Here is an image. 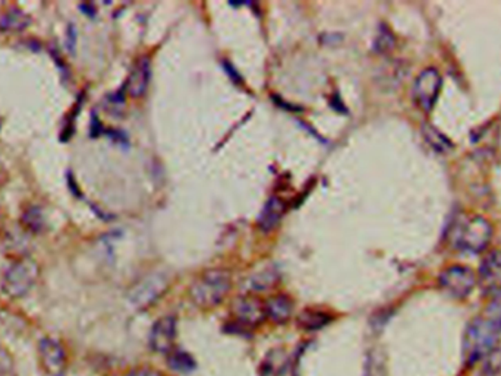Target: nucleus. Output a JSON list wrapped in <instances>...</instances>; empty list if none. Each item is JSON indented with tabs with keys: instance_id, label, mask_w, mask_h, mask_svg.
Returning <instances> with one entry per match:
<instances>
[{
	"instance_id": "obj_1",
	"label": "nucleus",
	"mask_w": 501,
	"mask_h": 376,
	"mask_svg": "<svg viewBox=\"0 0 501 376\" xmlns=\"http://www.w3.org/2000/svg\"><path fill=\"white\" fill-rule=\"evenodd\" d=\"M493 224L482 216H468L456 221L451 231V243L456 249L481 253L493 239Z\"/></svg>"
},
{
	"instance_id": "obj_2",
	"label": "nucleus",
	"mask_w": 501,
	"mask_h": 376,
	"mask_svg": "<svg viewBox=\"0 0 501 376\" xmlns=\"http://www.w3.org/2000/svg\"><path fill=\"white\" fill-rule=\"evenodd\" d=\"M500 333L484 316H476L463 334V356L469 363H476L491 356L498 348Z\"/></svg>"
},
{
	"instance_id": "obj_3",
	"label": "nucleus",
	"mask_w": 501,
	"mask_h": 376,
	"mask_svg": "<svg viewBox=\"0 0 501 376\" xmlns=\"http://www.w3.org/2000/svg\"><path fill=\"white\" fill-rule=\"evenodd\" d=\"M232 290V275L225 269H209L195 280L191 297L200 308H214L225 300Z\"/></svg>"
},
{
	"instance_id": "obj_4",
	"label": "nucleus",
	"mask_w": 501,
	"mask_h": 376,
	"mask_svg": "<svg viewBox=\"0 0 501 376\" xmlns=\"http://www.w3.org/2000/svg\"><path fill=\"white\" fill-rule=\"evenodd\" d=\"M40 267L30 258H22L10 264L2 280V290L9 297H22L37 283Z\"/></svg>"
},
{
	"instance_id": "obj_5",
	"label": "nucleus",
	"mask_w": 501,
	"mask_h": 376,
	"mask_svg": "<svg viewBox=\"0 0 501 376\" xmlns=\"http://www.w3.org/2000/svg\"><path fill=\"white\" fill-rule=\"evenodd\" d=\"M476 284L478 280L473 269L462 264L449 265L438 275L440 289L450 297L458 300L469 297Z\"/></svg>"
},
{
	"instance_id": "obj_6",
	"label": "nucleus",
	"mask_w": 501,
	"mask_h": 376,
	"mask_svg": "<svg viewBox=\"0 0 501 376\" xmlns=\"http://www.w3.org/2000/svg\"><path fill=\"white\" fill-rule=\"evenodd\" d=\"M442 88L441 74L436 67H427L419 74L413 82V101L421 110L429 113L434 109Z\"/></svg>"
},
{
	"instance_id": "obj_7",
	"label": "nucleus",
	"mask_w": 501,
	"mask_h": 376,
	"mask_svg": "<svg viewBox=\"0 0 501 376\" xmlns=\"http://www.w3.org/2000/svg\"><path fill=\"white\" fill-rule=\"evenodd\" d=\"M476 280L488 295L501 293V251H491L482 258Z\"/></svg>"
},
{
	"instance_id": "obj_8",
	"label": "nucleus",
	"mask_w": 501,
	"mask_h": 376,
	"mask_svg": "<svg viewBox=\"0 0 501 376\" xmlns=\"http://www.w3.org/2000/svg\"><path fill=\"white\" fill-rule=\"evenodd\" d=\"M176 340V320L173 316H163L150 333V347L156 353L169 355Z\"/></svg>"
},
{
	"instance_id": "obj_9",
	"label": "nucleus",
	"mask_w": 501,
	"mask_h": 376,
	"mask_svg": "<svg viewBox=\"0 0 501 376\" xmlns=\"http://www.w3.org/2000/svg\"><path fill=\"white\" fill-rule=\"evenodd\" d=\"M232 312L236 321L245 326H258L265 320L264 303L255 296H242L233 302Z\"/></svg>"
},
{
	"instance_id": "obj_10",
	"label": "nucleus",
	"mask_w": 501,
	"mask_h": 376,
	"mask_svg": "<svg viewBox=\"0 0 501 376\" xmlns=\"http://www.w3.org/2000/svg\"><path fill=\"white\" fill-rule=\"evenodd\" d=\"M44 369L52 376H63L66 368V355L63 346L52 337H45L39 346Z\"/></svg>"
},
{
	"instance_id": "obj_11",
	"label": "nucleus",
	"mask_w": 501,
	"mask_h": 376,
	"mask_svg": "<svg viewBox=\"0 0 501 376\" xmlns=\"http://www.w3.org/2000/svg\"><path fill=\"white\" fill-rule=\"evenodd\" d=\"M166 286H167V281L165 277H161V275L150 277L134 289L132 295H131V300L139 308L148 306L150 303H153L161 295V293L165 291Z\"/></svg>"
},
{
	"instance_id": "obj_12",
	"label": "nucleus",
	"mask_w": 501,
	"mask_h": 376,
	"mask_svg": "<svg viewBox=\"0 0 501 376\" xmlns=\"http://www.w3.org/2000/svg\"><path fill=\"white\" fill-rule=\"evenodd\" d=\"M150 75L151 72H150L148 59H141V61H138L125 82L123 90L127 96L132 98L143 97L148 88Z\"/></svg>"
},
{
	"instance_id": "obj_13",
	"label": "nucleus",
	"mask_w": 501,
	"mask_h": 376,
	"mask_svg": "<svg viewBox=\"0 0 501 376\" xmlns=\"http://www.w3.org/2000/svg\"><path fill=\"white\" fill-rule=\"evenodd\" d=\"M265 318L274 324H285L294 313V302L286 295H277L264 303Z\"/></svg>"
},
{
	"instance_id": "obj_14",
	"label": "nucleus",
	"mask_w": 501,
	"mask_h": 376,
	"mask_svg": "<svg viewBox=\"0 0 501 376\" xmlns=\"http://www.w3.org/2000/svg\"><path fill=\"white\" fill-rule=\"evenodd\" d=\"M285 216V204L278 198H270L258 216V229L264 233L274 230Z\"/></svg>"
},
{
	"instance_id": "obj_15",
	"label": "nucleus",
	"mask_w": 501,
	"mask_h": 376,
	"mask_svg": "<svg viewBox=\"0 0 501 376\" xmlns=\"http://www.w3.org/2000/svg\"><path fill=\"white\" fill-rule=\"evenodd\" d=\"M32 22V18L18 6H10L0 17V31L3 32H21L27 30Z\"/></svg>"
},
{
	"instance_id": "obj_16",
	"label": "nucleus",
	"mask_w": 501,
	"mask_h": 376,
	"mask_svg": "<svg viewBox=\"0 0 501 376\" xmlns=\"http://www.w3.org/2000/svg\"><path fill=\"white\" fill-rule=\"evenodd\" d=\"M330 321H331V316L327 312L316 311V309L302 311L298 318L299 326L304 328V330H307V331L321 330V328L330 324Z\"/></svg>"
},
{
	"instance_id": "obj_17",
	"label": "nucleus",
	"mask_w": 501,
	"mask_h": 376,
	"mask_svg": "<svg viewBox=\"0 0 501 376\" xmlns=\"http://www.w3.org/2000/svg\"><path fill=\"white\" fill-rule=\"evenodd\" d=\"M422 134H424V138L427 139V143L429 144V147L441 152V154H446V152H449L454 147L451 140L444 134L440 132L438 129L433 125H424Z\"/></svg>"
},
{
	"instance_id": "obj_18",
	"label": "nucleus",
	"mask_w": 501,
	"mask_h": 376,
	"mask_svg": "<svg viewBox=\"0 0 501 376\" xmlns=\"http://www.w3.org/2000/svg\"><path fill=\"white\" fill-rule=\"evenodd\" d=\"M167 366L178 373H190L195 369V360L186 351L173 348L167 355Z\"/></svg>"
},
{
	"instance_id": "obj_19",
	"label": "nucleus",
	"mask_w": 501,
	"mask_h": 376,
	"mask_svg": "<svg viewBox=\"0 0 501 376\" xmlns=\"http://www.w3.org/2000/svg\"><path fill=\"white\" fill-rule=\"evenodd\" d=\"M278 281V273L276 271V268L273 267H267L261 271L255 273L251 278H249V287L254 291H265L272 289Z\"/></svg>"
},
{
	"instance_id": "obj_20",
	"label": "nucleus",
	"mask_w": 501,
	"mask_h": 376,
	"mask_svg": "<svg viewBox=\"0 0 501 376\" xmlns=\"http://www.w3.org/2000/svg\"><path fill=\"white\" fill-rule=\"evenodd\" d=\"M21 221L30 231L40 233L44 229V216L43 209L39 205H30L24 209L21 216Z\"/></svg>"
},
{
	"instance_id": "obj_21",
	"label": "nucleus",
	"mask_w": 501,
	"mask_h": 376,
	"mask_svg": "<svg viewBox=\"0 0 501 376\" xmlns=\"http://www.w3.org/2000/svg\"><path fill=\"white\" fill-rule=\"evenodd\" d=\"M285 365H286V355L282 350L277 351L273 350L272 353L267 355V357L264 359L261 373L263 376H277L283 372Z\"/></svg>"
},
{
	"instance_id": "obj_22",
	"label": "nucleus",
	"mask_w": 501,
	"mask_h": 376,
	"mask_svg": "<svg viewBox=\"0 0 501 376\" xmlns=\"http://www.w3.org/2000/svg\"><path fill=\"white\" fill-rule=\"evenodd\" d=\"M482 316L501 334V293L493 295L491 300L487 303Z\"/></svg>"
},
{
	"instance_id": "obj_23",
	"label": "nucleus",
	"mask_w": 501,
	"mask_h": 376,
	"mask_svg": "<svg viewBox=\"0 0 501 376\" xmlns=\"http://www.w3.org/2000/svg\"><path fill=\"white\" fill-rule=\"evenodd\" d=\"M83 100H84V94H83V97H79V98L75 101V104H74V109H72L71 112H69L68 117L65 119V123H63V126H62V131H61V135H59V138H61L62 143H68V140L72 138V135H74V132H75L76 117H78V114H79L81 109H83Z\"/></svg>"
},
{
	"instance_id": "obj_24",
	"label": "nucleus",
	"mask_w": 501,
	"mask_h": 376,
	"mask_svg": "<svg viewBox=\"0 0 501 376\" xmlns=\"http://www.w3.org/2000/svg\"><path fill=\"white\" fill-rule=\"evenodd\" d=\"M374 47H376V50L380 52V53H387V52L393 50L394 37H393L391 31L386 25H382L380 28L378 35L376 39V43H374Z\"/></svg>"
},
{
	"instance_id": "obj_25",
	"label": "nucleus",
	"mask_w": 501,
	"mask_h": 376,
	"mask_svg": "<svg viewBox=\"0 0 501 376\" xmlns=\"http://www.w3.org/2000/svg\"><path fill=\"white\" fill-rule=\"evenodd\" d=\"M76 43H78V31H76L75 23L71 22V23H68V28H66V49L71 54L75 53Z\"/></svg>"
},
{
	"instance_id": "obj_26",
	"label": "nucleus",
	"mask_w": 501,
	"mask_h": 376,
	"mask_svg": "<svg viewBox=\"0 0 501 376\" xmlns=\"http://www.w3.org/2000/svg\"><path fill=\"white\" fill-rule=\"evenodd\" d=\"M126 376H163V373L154 368L143 366V368H136V369L131 370Z\"/></svg>"
},
{
	"instance_id": "obj_27",
	"label": "nucleus",
	"mask_w": 501,
	"mask_h": 376,
	"mask_svg": "<svg viewBox=\"0 0 501 376\" xmlns=\"http://www.w3.org/2000/svg\"><path fill=\"white\" fill-rule=\"evenodd\" d=\"M66 182H68L69 191L72 192V195H74V196H76V198H83V194H81V189H79V186H78V183H76V180H75V178H74L72 171H66Z\"/></svg>"
},
{
	"instance_id": "obj_28",
	"label": "nucleus",
	"mask_w": 501,
	"mask_h": 376,
	"mask_svg": "<svg viewBox=\"0 0 501 376\" xmlns=\"http://www.w3.org/2000/svg\"><path fill=\"white\" fill-rule=\"evenodd\" d=\"M100 134H103V125H101V122L99 121V117L96 116V114H92L91 116V132H90V135L91 136H99Z\"/></svg>"
},
{
	"instance_id": "obj_29",
	"label": "nucleus",
	"mask_w": 501,
	"mask_h": 376,
	"mask_svg": "<svg viewBox=\"0 0 501 376\" xmlns=\"http://www.w3.org/2000/svg\"><path fill=\"white\" fill-rule=\"evenodd\" d=\"M79 10L83 12L84 15L90 17V18H94V17H96V12H97V10H96V6L92 5V3H88V2L81 3V5H79Z\"/></svg>"
}]
</instances>
